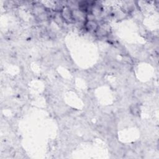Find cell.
<instances>
[{
	"label": "cell",
	"instance_id": "obj_1",
	"mask_svg": "<svg viewBox=\"0 0 159 159\" xmlns=\"http://www.w3.org/2000/svg\"><path fill=\"white\" fill-rule=\"evenodd\" d=\"M85 26L88 31H97L98 29V24L95 21H86Z\"/></svg>",
	"mask_w": 159,
	"mask_h": 159
}]
</instances>
